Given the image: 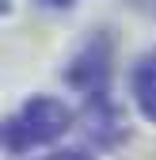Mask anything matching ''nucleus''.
Wrapping results in <instances>:
<instances>
[{
    "instance_id": "423d86ee",
    "label": "nucleus",
    "mask_w": 156,
    "mask_h": 160,
    "mask_svg": "<svg viewBox=\"0 0 156 160\" xmlns=\"http://www.w3.org/2000/svg\"><path fill=\"white\" fill-rule=\"evenodd\" d=\"M42 4H50V8H65V4H72V0H42Z\"/></svg>"
},
{
    "instance_id": "f257e3e1",
    "label": "nucleus",
    "mask_w": 156,
    "mask_h": 160,
    "mask_svg": "<svg viewBox=\"0 0 156 160\" xmlns=\"http://www.w3.org/2000/svg\"><path fill=\"white\" fill-rule=\"evenodd\" d=\"M72 122L69 107L61 99H50V95H38L31 103H23L8 122H4V149L8 152H27L34 145H46L53 137H61Z\"/></svg>"
},
{
    "instance_id": "20e7f679",
    "label": "nucleus",
    "mask_w": 156,
    "mask_h": 160,
    "mask_svg": "<svg viewBox=\"0 0 156 160\" xmlns=\"http://www.w3.org/2000/svg\"><path fill=\"white\" fill-rule=\"evenodd\" d=\"M42 160H91V156L80 152V149H61V152H50V156H42Z\"/></svg>"
},
{
    "instance_id": "39448f33",
    "label": "nucleus",
    "mask_w": 156,
    "mask_h": 160,
    "mask_svg": "<svg viewBox=\"0 0 156 160\" xmlns=\"http://www.w3.org/2000/svg\"><path fill=\"white\" fill-rule=\"evenodd\" d=\"M133 4H137V8H145L149 15H156V0H133Z\"/></svg>"
},
{
    "instance_id": "f03ea898",
    "label": "nucleus",
    "mask_w": 156,
    "mask_h": 160,
    "mask_svg": "<svg viewBox=\"0 0 156 160\" xmlns=\"http://www.w3.org/2000/svg\"><path fill=\"white\" fill-rule=\"evenodd\" d=\"M72 88L88 99V118H91V130L103 133V118L110 122V99H107V84H110V38L99 34L95 42L72 61L69 69Z\"/></svg>"
},
{
    "instance_id": "7ed1b4c3",
    "label": "nucleus",
    "mask_w": 156,
    "mask_h": 160,
    "mask_svg": "<svg viewBox=\"0 0 156 160\" xmlns=\"http://www.w3.org/2000/svg\"><path fill=\"white\" fill-rule=\"evenodd\" d=\"M133 99H137L141 114L149 118V122H156V53H145L137 65H133Z\"/></svg>"
}]
</instances>
